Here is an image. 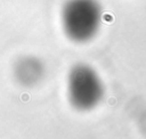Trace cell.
<instances>
[{
    "label": "cell",
    "mask_w": 146,
    "mask_h": 139,
    "mask_svg": "<svg viewBox=\"0 0 146 139\" xmlns=\"http://www.w3.org/2000/svg\"><path fill=\"white\" fill-rule=\"evenodd\" d=\"M100 22L102 8L97 0H68L63 6V29L74 42L91 40L99 30Z\"/></svg>",
    "instance_id": "6da1fadb"
},
{
    "label": "cell",
    "mask_w": 146,
    "mask_h": 139,
    "mask_svg": "<svg viewBox=\"0 0 146 139\" xmlns=\"http://www.w3.org/2000/svg\"><path fill=\"white\" fill-rule=\"evenodd\" d=\"M68 96L71 105L79 111L96 107L104 96L99 75L86 64L74 65L68 76Z\"/></svg>",
    "instance_id": "7a4b0ae2"
},
{
    "label": "cell",
    "mask_w": 146,
    "mask_h": 139,
    "mask_svg": "<svg viewBox=\"0 0 146 139\" xmlns=\"http://www.w3.org/2000/svg\"><path fill=\"white\" fill-rule=\"evenodd\" d=\"M15 76L24 86H33L41 79L43 74L42 64L37 58L24 57L16 63L14 70Z\"/></svg>",
    "instance_id": "3957f363"
}]
</instances>
